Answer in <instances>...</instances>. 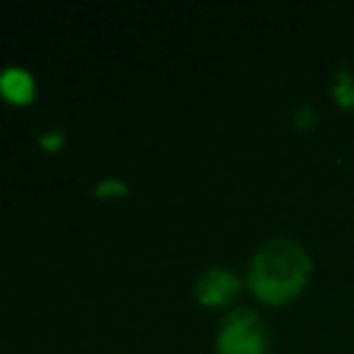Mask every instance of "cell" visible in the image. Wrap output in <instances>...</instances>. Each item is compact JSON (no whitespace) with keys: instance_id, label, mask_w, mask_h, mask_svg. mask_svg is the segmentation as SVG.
<instances>
[{"instance_id":"5","label":"cell","mask_w":354,"mask_h":354,"mask_svg":"<svg viewBox=\"0 0 354 354\" xmlns=\"http://www.w3.org/2000/svg\"><path fill=\"white\" fill-rule=\"evenodd\" d=\"M130 191V185L119 177H102L97 185H94V194L97 196H124Z\"/></svg>"},{"instance_id":"6","label":"cell","mask_w":354,"mask_h":354,"mask_svg":"<svg viewBox=\"0 0 354 354\" xmlns=\"http://www.w3.org/2000/svg\"><path fill=\"white\" fill-rule=\"evenodd\" d=\"M39 144L47 147V149H58L64 144V133L61 130H47V133L39 136Z\"/></svg>"},{"instance_id":"4","label":"cell","mask_w":354,"mask_h":354,"mask_svg":"<svg viewBox=\"0 0 354 354\" xmlns=\"http://www.w3.org/2000/svg\"><path fill=\"white\" fill-rule=\"evenodd\" d=\"M33 75L22 66H6L0 72V94L8 102H30L33 100Z\"/></svg>"},{"instance_id":"1","label":"cell","mask_w":354,"mask_h":354,"mask_svg":"<svg viewBox=\"0 0 354 354\" xmlns=\"http://www.w3.org/2000/svg\"><path fill=\"white\" fill-rule=\"evenodd\" d=\"M313 277V257L310 252L285 235L266 238L254 254L249 257L246 268V288L252 296L268 307H279L293 301L304 293Z\"/></svg>"},{"instance_id":"3","label":"cell","mask_w":354,"mask_h":354,"mask_svg":"<svg viewBox=\"0 0 354 354\" xmlns=\"http://www.w3.org/2000/svg\"><path fill=\"white\" fill-rule=\"evenodd\" d=\"M241 293V277L224 266H210L194 279V296L205 307H221L230 304Z\"/></svg>"},{"instance_id":"2","label":"cell","mask_w":354,"mask_h":354,"mask_svg":"<svg viewBox=\"0 0 354 354\" xmlns=\"http://www.w3.org/2000/svg\"><path fill=\"white\" fill-rule=\"evenodd\" d=\"M216 354H271L266 318L252 307L230 310L216 329Z\"/></svg>"}]
</instances>
